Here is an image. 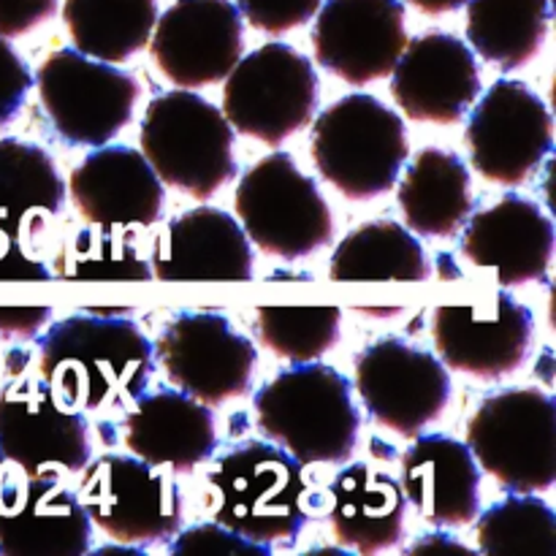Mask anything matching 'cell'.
Segmentation results:
<instances>
[{"mask_svg":"<svg viewBox=\"0 0 556 556\" xmlns=\"http://www.w3.org/2000/svg\"><path fill=\"white\" fill-rule=\"evenodd\" d=\"M38 369L65 407H125L144 394L155 351L134 320L71 315L38 340Z\"/></svg>","mask_w":556,"mask_h":556,"instance_id":"cell-1","label":"cell"},{"mask_svg":"<svg viewBox=\"0 0 556 556\" xmlns=\"http://www.w3.org/2000/svg\"><path fill=\"white\" fill-rule=\"evenodd\" d=\"M304 465L261 440L228 451L210 472L212 516L258 546H291L307 525Z\"/></svg>","mask_w":556,"mask_h":556,"instance_id":"cell-2","label":"cell"},{"mask_svg":"<svg viewBox=\"0 0 556 556\" xmlns=\"http://www.w3.org/2000/svg\"><path fill=\"white\" fill-rule=\"evenodd\" d=\"M264 438L299 465H342L358 438V413L345 375L326 364H296L255 394Z\"/></svg>","mask_w":556,"mask_h":556,"instance_id":"cell-3","label":"cell"},{"mask_svg":"<svg viewBox=\"0 0 556 556\" xmlns=\"http://www.w3.org/2000/svg\"><path fill=\"white\" fill-rule=\"evenodd\" d=\"M309 155L320 177L345 199L369 201L394 188L410 144L394 109L369 92H351L318 114Z\"/></svg>","mask_w":556,"mask_h":556,"instance_id":"cell-4","label":"cell"},{"mask_svg":"<svg viewBox=\"0 0 556 556\" xmlns=\"http://www.w3.org/2000/svg\"><path fill=\"white\" fill-rule=\"evenodd\" d=\"M139 139L157 179L193 199H210L237 174L231 123L190 90L152 98Z\"/></svg>","mask_w":556,"mask_h":556,"instance_id":"cell-5","label":"cell"},{"mask_svg":"<svg viewBox=\"0 0 556 556\" xmlns=\"http://www.w3.org/2000/svg\"><path fill=\"white\" fill-rule=\"evenodd\" d=\"M478 467L519 494L556 481V405L538 389H508L483 400L467 424Z\"/></svg>","mask_w":556,"mask_h":556,"instance_id":"cell-6","label":"cell"},{"mask_svg":"<svg viewBox=\"0 0 556 556\" xmlns=\"http://www.w3.org/2000/svg\"><path fill=\"white\" fill-rule=\"evenodd\" d=\"M237 215L244 237L277 258H304L331 242L329 204L288 152H271L242 174Z\"/></svg>","mask_w":556,"mask_h":556,"instance_id":"cell-7","label":"cell"},{"mask_svg":"<svg viewBox=\"0 0 556 556\" xmlns=\"http://www.w3.org/2000/svg\"><path fill=\"white\" fill-rule=\"evenodd\" d=\"M318 76L288 43H264L239 58L223 85V114L244 136L280 144L313 119Z\"/></svg>","mask_w":556,"mask_h":556,"instance_id":"cell-8","label":"cell"},{"mask_svg":"<svg viewBox=\"0 0 556 556\" xmlns=\"http://www.w3.org/2000/svg\"><path fill=\"white\" fill-rule=\"evenodd\" d=\"M41 106L54 134L71 147H101L134 117L139 81L76 49H58L36 79Z\"/></svg>","mask_w":556,"mask_h":556,"instance_id":"cell-9","label":"cell"},{"mask_svg":"<svg viewBox=\"0 0 556 556\" xmlns=\"http://www.w3.org/2000/svg\"><path fill=\"white\" fill-rule=\"evenodd\" d=\"M79 500L112 541L144 548L172 541L182 527V492L139 456H101L85 465Z\"/></svg>","mask_w":556,"mask_h":556,"instance_id":"cell-10","label":"cell"},{"mask_svg":"<svg viewBox=\"0 0 556 556\" xmlns=\"http://www.w3.org/2000/svg\"><path fill=\"white\" fill-rule=\"evenodd\" d=\"M0 454L27 478L76 476L90 462L87 418L47 380L11 378L0 389Z\"/></svg>","mask_w":556,"mask_h":556,"instance_id":"cell-11","label":"cell"},{"mask_svg":"<svg viewBox=\"0 0 556 556\" xmlns=\"http://www.w3.org/2000/svg\"><path fill=\"white\" fill-rule=\"evenodd\" d=\"M152 351L168 380L204 405L248 394L258 364L253 340L217 313H179Z\"/></svg>","mask_w":556,"mask_h":556,"instance_id":"cell-12","label":"cell"},{"mask_svg":"<svg viewBox=\"0 0 556 556\" xmlns=\"http://www.w3.org/2000/svg\"><path fill=\"white\" fill-rule=\"evenodd\" d=\"M465 141L476 172L497 185H521L554 147L552 112L516 79H500L478 101Z\"/></svg>","mask_w":556,"mask_h":556,"instance_id":"cell-13","label":"cell"},{"mask_svg":"<svg viewBox=\"0 0 556 556\" xmlns=\"http://www.w3.org/2000/svg\"><path fill=\"white\" fill-rule=\"evenodd\" d=\"M356 389L369 416L400 438H416L451 400L443 362L396 337H383L356 356Z\"/></svg>","mask_w":556,"mask_h":556,"instance_id":"cell-14","label":"cell"},{"mask_svg":"<svg viewBox=\"0 0 556 556\" xmlns=\"http://www.w3.org/2000/svg\"><path fill=\"white\" fill-rule=\"evenodd\" d=\"M152 30L157 71L182 90L217 85L242 58V14L231 0H177Z\"/></svg>","mask_w":556,"mask_h":556,"instance_id":"cell-15","label":"cell"},{"mask_svg":"<svg viewBox=\"0 0 556 556\" xmlns=\"http://www.w3.org/2000/svg\"><path fill=\"white\" fill-rule=\"evenodd\" d=\"M315 14V58L348 85L389 76L407 43L402 0H326Z\"/></svg>","mask_w":556,"mask_h":556,"instance_id":"cell-16","label":"cell"},{"mask_svg":"<svg viewBox=\"0 0 556 556\" xmlns=\"http://www.w3.org/2000/svg\"><path fill=\"white\" fill-rule=\"evenodd\" d=\"M434 348L440 362L476 378H503L521 367L532 342V313L508 293L476 304L434 309Z\"/></svg>","mask_w":556,"mask_h":556,"instance_id":"cell-17","label":"cell"},{"mask_svg":"<svg viewBox=\"0 0 556 556\" xmlns=\"http://www.w3.org/2000/svg\"><path fill=\"white\" fill-rule=\"evenodd\" d=\"M481 74L470 47L443 30L405 43L391 68V96L416 123H459L478 101Z\"/></svg>","mask_w":556,"mask_h":556,"instance_id":"cell-18","label":"cell"},{"mask_svg":"<svg viewBox=\"0 0 556 556\" xmlns=\"http://www.w3.org/2000/svg\"><path fill=\"white\" fill-rule=\"evenodd\" d=\"M90 554V516L58 478L0 483V556Z\"/></svg>","mask_w":556,"mask_h":556,"instance_id":"cell-19","label":"cell"},{"mask_svg":"<svg viewBox=\"0 0 556 556\" xmlns=\"http://www.w3.org/2000/svg\"><path fill=\"white\" fill-rule=\"evenodd\" d=\"M152 277L166 282H248L253 250L228 212L199 206L174 217L157 233Z\"/></svg>","mask_w":556,"mask_h":556,"instance_id":"cell-20","label":"cell"},{"mask_svg":"<svg viewBox=\"0 0 556 556\" xmlns=\"http://www.w3.org/2000/svg\"><path fill=\"white\" fill-rule=\"evenodd\" d=\"M71 201L98 228L152 226L163 210V182L130 147H98L71 172Z\"/></svg>","mask_w":556,"mask_h":556,"instance_id":"cell-21","label":"cell"},{"mask_svg":"<svg viewBox=\"0 0 556 556\" xmlns=\"http://www.w3.org/2000/svg\"><path fill=\"white\" fill-rule=\"evenodd\" d=\"M459 248L467 261L497 271L503 288L546 280L554 253V223L532 201L505 195L472 215Z\"/></svg>","mask_w":556,"mask_h":556,"instance_id":"cell-22","label":"cell"},{"mask_svg":"<svg viewBox=\"0 0 556 556\" xmlns=\"http://www.w3.org/2000/svg\"><path fill=\"white\" fill-rule=\"evenodd\" d=\"M402 494L424 521L434 527H465L481 514V467L467 443L427 434L402 456Z\"/></svg>","mask_w":556,"mask_h":556,"instance_id":"cell-23","label":"cell"},{"mask_svg":"<svg viewBox=\"0 0 556 556\" xmlns=\"http://www.w3.org/2000/svg\"><path fill=\"white\" fill-rule=\"evenodd\" d=\"M130 454L152 467L190 472L217 448L215 416L182 391L139 394L123 421Z\"/></svg>","mask_w":556,"mask_h":556,"instance_id":"cell-24","label":"cell"},{"mask_svg":"<svg viewBox=\"0 0 556 556\" xmlns=\"http://www.w3.org/2000/svg\"><path fill=\"white\" fill-rule=\"evenodd\" d=\"M329 521L334 538L362 554L396 546L405 535L407 500L400 481L369 465H351L337 472L329 486Z\"/></svg>","mask_w":556,"mask_h":556,"instance_id":"cell-25","label":"cell"},{"mask_svg":"<svg viewBox=\"0 0 556 556\" xmlns=\"http://www.w3.org/2000/svg\"><path fill=\"white\" fill-rule=\"evenodd\" d=\"M396 201L407 226L421 237H454L472 210L470 172L454 152L424 150L407 166Z\"/></svg>","mask_w":556,"mask_h":556,"instance_id":"cell-26","label":"cell"},{"mask_svg":"<svg viewBox=\"0 0 556 556\" xmlns=\"http://www.w3.org/2000/svg\"><path fill=\"white\" fill-rule=\"evenodd\" d=\"M65 206V185L36 144L0 139V233L22 239Z\"/></svg>","mask_w":556,"mask_h":556,"instance_id":"cell-27","label":"cell"},{"mask_svg":"<svg viewBox=\"0 0 556 556\" xmlns=\"http://www.w3.org/2000/svg\"><path fill=\"white\" fill-rule=\"evenodd\" d=\"M334 282H424L429 264L424 248L405 226L394 220H375L353 228L329 264Z\"/></svg>","mask_w":556,"mask_h":556,"instance_id":"cell-28","label":"cell"},{"mask_svg":"<svg viewBox=\"0 0 556 556\" xmlns=\"http://www.w3.org/2000/svg\"><path fill=\"white\" fill-rule=\"evenodd\" d=\"M548 0H467V38L486 63L516 71L541 52Z\"/></svg>","mask_w":556,"mask_h":556,"instance_id":"cell-29","label":"cell"},{"mask_svg":"<svg viewBox=\"0 0 556 556\" xmlns=\"http://www.w3.org/2000/svg\"><path fill=\"white\" fill-rule=\"evenodd\" d=\"M63 20L76 52L101 63H123L152 36L155 0H65Z\"/></svg>","mask_w":556,"mask_h":556,"instance_id":"cell-30","label":"cell"},{"mask_svg":"<svg viewBox=\"0 0 556 556\" xmlns=\"http://www.w3.org/2000/svg\"><path fill=\"white\" fill-rule=\"evenodd\" d=\"M476 538L486 556H556V516L543 500L519 494L483 510Z\"/></svg>","mask_w":556,"mask_h":556,"instance_id":"cell-31","label":"cell"},{"mask_svg":"<svg viewBox=\"0 0 556 556\" xmlns=\"http://www.w3.org/2000/svg\"><path fill=\"white\" fill-rule=\"evenodd\" d=\"M255 315L261 342L288 362H315L340 340V307H258Z\"/></svg>","mask_w":556,"mask_h":556,"instance_id":"cell-32","label":"cell"},{"mask_svg":"<svg viewBox=\"0 0 556 556\" xmlns=\"http://www.w3.org/2000/svg\"><path fill=\"white\" fill-rule=\"evenodd\" d=\"M60 280H150L152 266L147 264L128 237L117 228L79 231L68 250L54 264Z\"/></svg>","mask_w":556,"mask_h":556,"instance_id":"cell-33","label":"cell"},{"mask_svg":"<svg viewBox=\"0 0 556 556\" xmlns=\"http://www.w3.org/2000/svg\"><path fill=\"white\" fill-rule=\"evenodd\" d=\"M237 9L255 30L280 36L313 20L320 0H237Z\"/></svg>","mask_w":556,"mask_h":556,"instance_id":"cell-34","label":"cell"},{"mask_svg":"<svg viewBox=\"0 0 556 556\" xmlns=\"http://www.w3.org/2000/svg\"><path fill=\"white\" fill-rule=\"evenodd\" d=\"M177 541L168 546L172 554H242V556H269L271 548L244 541L237 532L215 525H195L190 530L177 532Z\"/></svg>","mask_w":556,"mask_h":556,"instance_id":"cell-35","label":"cell"},{"mask_svg":"<svg viewBox=\"0 0 556 556\" xmlns=\"http://www.w3.org/2000/svg\"><path fill=\"white\" fill-rule=\"evenodd\" d=\"M33 87V74L9 41L0 36V130L14 123Z\"/></svg>","mask_w":556,"mask_h":556,"instance_id":"cell-36","label":"cell"},{"mask_svg":"<svg viewBox=\"0 0 556 556\" xmlns=\"http://www.w3.org/2000/svg\"><path fill=\"white\" fill-rule=\"evenodd\" d=\"M58 11V0H0V36H22Z\"/></svg>","mask_w":556,"mask_h":556,"instance_id":"cell-37","label":"cell"},{"mask_svg":"<svg viewBox=\"0 0 556 556\" xmlns=\"http://www.w3.org/2000/svg\"><path fill=\"white\" fill-rule=\"evenodd\" d=\"M52 271L47 264L27 253L22 242L9 233H0V280H52Z\"/></svg>","mask_w":556,"mask_h":556,"instance_id":"cell-38","label":"cell"},{"mask_svg":"<svg viewBox=\"0 0 556 556\" xmlns=\"http://www.w3.org/2000/svg\"><path fill=\"white\" fill-rule=\"evenodd\" d=\"M49 307H0V337H33L49 320Z\"/></svg>","mask_w":556,"mask_h":556,"instance_id":"cell-39","label":"cell"},{"mask_svg":"<svg viewBox=\"0 0 556 556\" xmlns=\"http://www.w3.org/2000/svg\"><path fill=\"white\" fill-rule=\"evenodd\" d=\"M407 3H413L416 9H421L424 14L438 16V14H448V11L462 9L467 0H407Z\"/></svg>","mask_w":556,"mask_h":556,"instance_id":"cell-40","label":"cell"},{"mask_svg":"<svg viewBox=\"0 0 556 556\" xmlns=\"http://www.w3.org/2000/svg\"><path fill=\"white\" fill-rule=\"evenodd\" d=\"M432 546H438V548H454V552H465V546H459V543H456V541H448V538H445V535L424 538V541H418L416 546H410V548H407V552L416 554V552H421V548H432Z\"/></svg>","mask_w":556,"mask_h":556,"instance_id":"cell-41","label":"cell"},{"mask_svg":"<svg viewBox=\"0 0 556 556\" xmlns=\"http://www.w3.org/2000/svg\"><path fill=\"white\" fill-rule=\"evenodd\" d=\"M0 467H3V454H0Z\"/></svg>","mask_w":556,"mask_h":556,"instance_id":"cell-42","label":"cell"}]
</instances>
